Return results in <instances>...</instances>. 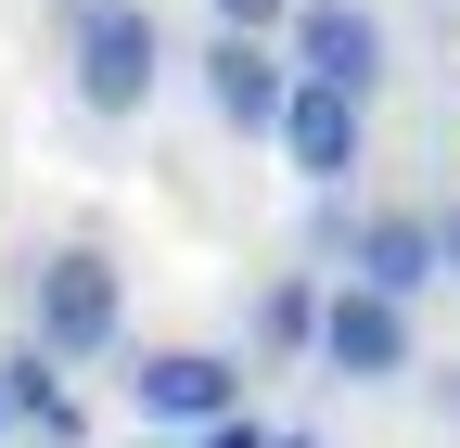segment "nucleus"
I'll return each mask as SVG.
<instances>
[{"instance_id":"nucleus-1","label":"nucleus","mask_w":460,"mask_h":448,"mask_svg":"<svg viewBox=\"0 0 460 448\" xmlns=\"http://www.w3.org/2000/svg\"><path fill=\"white\" fill-rule=\"evenodd\" d=\"M115 333H128V269L102 244H51L26 269V346L39 359H102Z\"/></svg>"},{"instance_id":"nucleus-2","label":"nucleus","mask_w":460,"mask_h":448,"mask_svg":"<svg viewBox=\"0 0 460 448\" xmlns=\"http://www.w3.org/2000/svg\"><path fill=\"white\" fill-rule=\"evenodd\" d=\"M65 77L90 116H141L154 77H166V26L141 0H65Z\"/></svg>"},{"instance_id":"nucleus-3","label":"nucleus","mask_w":460,"mask_h":448,"mask_svg":"<svg viewBox=\"0 0 460 448\" xmlns=\"http://www.w3.org/2000/svg\"><path fill=\"white\" fill-rule=\"evenodd\" d=\"M281 77L371 103V90L396 77V39H384V13H371V0H295V26H281Z\"/></svg>"},{"instance_id":"nucleus-4","label":"nucleus","mask_w":460,"mask_h":448,"mask_svg":"<svg viewBox=\"0 0 460 448\" xmlns=\"http://www.w3.org/2000/svg\"><path fill=\"white\" fill-rule=\"evenodd\" d=\"M128 410L166 423V435H205V423L243 410V359L230 346H141L128 359Z\"/></svg>"},{"instance_id":"nucleus-5","label":"nucleus","mask_w":460,"mask_h":448,"mask_svg":"<svg viewBox=\"0 0 460 448\" xmlns=\"http://www.w3.org/2000/svg\"><path fill=\"white\" fill-rule=\"evenodd\" d=\"M332 384H396V372H422V346H410V308H384V295H358V282H320V346H307Z\"/></svg>"},{"instance_id":"nucleus-6","label":"nucleus","mask_w":460,"mask_h":448,"mask_svg":"<svg viewBox=\"0 0 460 448\" xmlns=\"http://www.w3.org/2000/svg\"><path fill=\"white\" fill-rule=\"evenodd\" d=\"M281 166H295V180L307 193H345V180H358V154H371V103H345V90H281Z\"/></svg>"},{"instance_id":"nucleus-7","label":"nucleus","mask_w":460,"mask_h":448,"mask_svg":"<svg viewBox=\"0 0 460 448\" xmlns=\"http://www.w3.org/2000/svg\"><path fill=\"white\" fill-rule=\"evenodd\" d=\"M345 282L358 295H384V308H422L447 269H435V218L422 205H371L358 218V256H345Z\"/></svg>"},{"instance_id":"nucleus-8","label":"nucleus","mask_w":460,"mask_h":448,"mask_svg":"<svg viewBox=\"0 0 460 448\" xmlns=\"http://www.w3.org/2000/svg\"><path fill=\"white\" fill-rule=\"evenodd\" d=\"M281 39H205V103L217 129H281Z\"/></svg>"},{"instance_id":"nucleus-9","label":"nucleus","mask_w":460,"mask_h":448,"mask_svg":"<svg viewBox=\"0 0 460 448\" xmlns=\"http://www.w3.org/2000/svg\"><path fill=\"white\" fill-rule=\"evenodd\" d=\"M0 410H13V435H65V448H77V398H65V359L13 346V359H0Z\"/></svg>"},{"instance_id":"nucleus-10","label":"nucleus","mask_w":460,"mask_h":448,"mask_svg":"<svg viewBox=\"0 0 460 448\" xmlns=\"http://www.w3.org/2000/svg\"><path fill=\"white\" fill-rule=\"evenodd\" d=\"M307 346H320V282L281 269V282L256 295V359H307Z\"/></svg>"},{"instance_id":"nucleus-11","label":"nucleus","mask_w":460,"mask_h":448,"mask_svg":"<svg viewBox=\"0 0 460 448\" xmlns=\"http://www.w3.org/2000/svg\"><path fill=\"white\" fill-rule=\"evenodd\" d=\"M307 256H320V269L358 256V205H345V193H320V205H307Z\"/></svg>"},{"instance_id":"nucleus-12","label":"nucleus","mask_w":460,"mask_h":448,"mask_svg":"<svg viewBox=\"0 0 460 448\" xmlns=\"http://www.w3.org/2000/svg\"><path fill=\"white\" fill-rule=\"evenodd\" d=\"M295 26V0H217V39H281Z\"/></svg>"},{"instance_id":"nucleus-13","label":"nucleus","mask_w":460,"mask_h":448,"mask_svg":"<svg viewBox=\"0 0 460 448\" xmlns=\"http://www.w3.org/2000/svg\"><path fill=\"white\" fill-rule=\"evenodd\" d=\"M192 448H269V423H256V410H230V423H205Z\"/></svg>"},{"instance_id":"nucleus-14","label":"nucleus","mask_w":460,"mask_h":448,"mask_svg":"<svg viewBox=\"0 0 460 448\" xmlns=\"http://www.w3.org/2000/svg\"><path fill=\"white\" fill-rule=\"evenodd\" d=\"M422 398H435V410L460 423V359H422Z\"/></svg>"},{"instance_id":"nucleus-15","label":"nucleus","mask_w":460,"mask_h":448,"mask_svg":"<svg viewBox=\"0 0 460 448\" xmlns=\"http://www.w3.org/2000/svg\"><path fill=\"white\" fill-rule=\"evenodd\" d=\"M435 269L460 282V205H435Z\"/></svg>"},{"instance_id":"nucleus-16","label":"nucleus","mask_w":460,"mask_h":448,"mask_svg":"<svg viewBox=\"0 0 460 448\" xmlns=\"http://www.w3.org/2000/svg\"><path fill=\"white\" fill-rule=\"evenodd\" d=\"M269 448H332V435H269Z\"/></svg>"},{"instance_id":"nucleus-17","label":"nucleus","mask_w":460,"mask_h":448,"mask_svg":"<svg viewBox=\"0 0 460 448\" xmlns=\"http://www.w3.org/2000/svg\"><path fill=\"white\" fill-rule=\"evenodd\" d=\"M0 448H13V410H0Z\"/></svg>"}]
</instances>
